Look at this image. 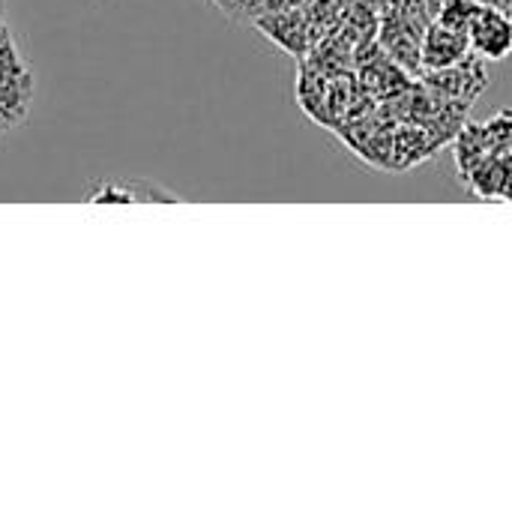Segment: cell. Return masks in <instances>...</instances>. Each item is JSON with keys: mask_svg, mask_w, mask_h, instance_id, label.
<instances>
[{"mask_svg": "<svg viewBox=\"0 0 512 512\" xmlns=\"http://www.w3.org/2000/svg\"><path fill=\"white\" fill-rule=\"evenodd\" d=\"M90 204H135V201H177L171 192L150 186L144 192V183H102L96 192L87 195Z\"/></svg>", "mask_w": 512, "mask_h": 512, "instance_id": "3957f363", "label": "cell"}, {"mask_svg": "<svg viewBox=\"0 0 512 512\" xmlns=\"http://www.w3.org/2000/svg\"><path fill=\"white\" fill-rule=\"evenodd\" d=\"M468 54H471L468 33L456 30V27H447L438 18L426 27L423 39H420V63L435 69V72L465 63Z\"/></svg>", "mask_w": 512, "mask_h": 512, "instance_id": "7a4b0ae2", "label": "cell"}, {"mask_svg": "<svg viewBox=\"0 0 512 512\" xmlns=\"http://www.w3.org/2000/svg\"><path fill=\"white\" fill-rule=\"evenodd\" d=\"M486 3H498V6H504L507 12H510V6H512V0H486Z\"/></svg>", "mask_w": 512, "mask_h": 512, "instance_id": "277c9868", "label": "cell"}, {"mask_svg": "<svg viewBox=\"0 0 512 512\" xmlns=\"http://www.w3.org/2000/svg\"><path fill=\"white\" fill-rule=\"evenodd\" d=\"M468 42L483 60H507L512 54V12L498 3L477 0L468 21Z\"/></svg>", "mask_w": 512, "mask_h": 512, "instance_id": "6da1fadb", "label": "cell"}]
</instances>
